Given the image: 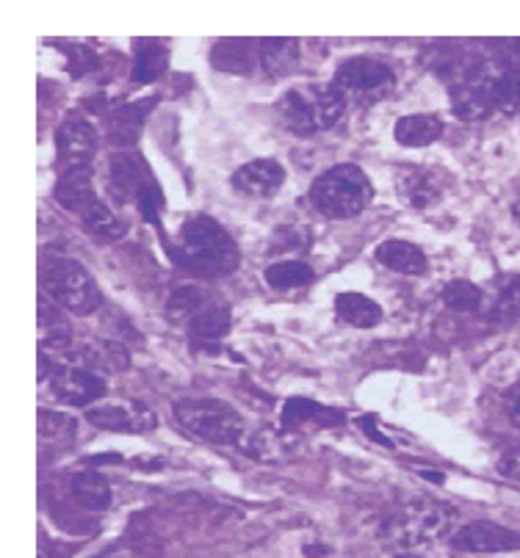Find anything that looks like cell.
<instances>
[{
	"label": "cell",
	"mask_w": 520,
	"mask_h": 558,
	"mask_svg": "<svg viewBox=\"0 0 520 558\" xmlns=\"http://www.w3.org/2000/svg\"><path fill=\"white\" fill-rule=\"evenodd\" d=\"M172 257L197 277H228L239 268L241 255L233 238L225 227L216 225L208 216H194L180 227L174 238Z\"/></svg>",
	"instance_id": "cell-1"
},
{
	"label": "cell",
	"mask_w": 520,
	"mask_h": 558,
	"mask_svg": "<svg viewBox=\"0 0 520 558\" xmlns=\"http://www.w3.org/2000/svg\"><path fill=\"white\" fill-rule=\"evenodd\" d=\"M457 509L449 504H440V500L432 498H415L407 500L404 506H399L396 511H390L383 520V536L385 545L399 547V550H415V547H424L430 542H435L437 536H443L449 531V525L455 523Z\"/></svg>",
	"instance_id": "cell-2"
},
{
	"label": "cell",
	"mask_w": 520,
	"mask_h": 558,
	"mask_svg": "<svg viewBox=\"0 0 520 558\" xmlns=\"http://www.w3.org/2000/svg\"><path fill=\"white\" fill-rule=\"evenodd\" d=\"M347 108L336 84H305L288 89L277 102V117L293 133H318L332 128Z\"/></svg>",
	"instance_id": "cell-3"
},
{
	"label": "cell",
	"mask_w": 520,
	"mask_h": 558,
	"mask_svg": "<svg viewBox=\"0 0 520 558\" xmlns=\"http://www.w3.org/2000/svg\"><path fill=\"white\" fill-rule=\"evenodd\" d=\"M371 199H374V185L368 174L354 163H338L327 169L311 189L313 208L327 219H352L368 208Z\"/></svg>",
	"instance_id": "cell-4"
},
{
	"label": "cell",
	"mask_w": 520,
	"mask_h": 558,
	"mask_svg": "<svg viewBox=\"0 0 520 558\" xmlns=\"http://www.w3.org/2000/svg\"><path fill=\"white\" fill-rule=\"evenodd\" d=\"M174 417L197 440L221 448L246 446V423L239 412L219 398H180Z\"/></svg>",
	"instance_id": "cell-5"
},
{
	"label": "cell",
	"mask_w": 520,
	"mask_h": 558,
	"mask_svg": "<svg viewBox=\"0 0 520 558\" xmlns=\"http://www.w3.org/2000/svg\"><path fill=\"white\" fill-rule=\"evenodd\" d=\"M43 291L72 315H92L102 307V293L84 263L59 257L43 268Z\"/></svg>",
	"instance_id": "cell-6"
},
{
	"label": "cell",
	"mask_w": 520,
	"mask_h": 558,
	"mask_svg": "<svg viewBox=\"0 0 520 558\" xmlns=\"http://www.w3.org/2000/svg\"><path fill=\"white\" fill-rule=\"evenodd\" d=\"M332 84L343 92V97H352L358 102H377L394 92L396 75L385 61L374 56H352L338 64Z\"/></svg>",
	"instance_id": "cell-7"
},
{
	"label": "cell",
	"mask_w": 520,
	"mask_h": 558,
	"mask_svg": "<svg viewBox=\"0 0 520 558\" xmlns=\"http://www.w3.org/2000/svg\"><path fill=\"white\" fill-rule=\"evenodd\" d=\"M97 149L95 128L81 113H70L56 133V172L75 167H92Z\"/></svg>",
	"instance_id": "cell-8"
},
{
	"label": "cell",
	"mask_w": 520,
	"mask_h": 558,
	"mask_svg": "<svg viewBox=\"0 0 520 558\" xmlns=\"http://www.w3.org/2000/svg\"><path fill=\"white\" fill-rule=\"evenodd\" d=\"M451 547L462 553H487V556L515 553L520 550V531L491 523V520H473L451 534Z\"/></svg>",
	"instance_id": "cell-9"
},
{
	"label": "cell",
	"mask_w": 520,
	"mask_h": 558,
	"mask_svg": "<svg viewBox=\"0 0 520 558\" xmlns=\"http://www.w3.org/2000/svg\"><path fill=\"white\" fill-rule=\"evenodd\" d=\"M50 390L61 404L89 407L106 396V381L84 365H59L50 374Z\"/></svg>",
	"instance_id": "cell-10"
},
{
	"label": "cell",
	"mask_w": 520,
	"mask_h": 558,
	"mask_svg": "<svg viewBox=\"0 0 520 558\" xmlns=\"http://www.w3.org/2000/svg\"><path fill=\"white\" fill-rule=\"evenodd\" d=\"M86 421L102 432L120 434H147L158 426V417L144 404L128 401V404H97L86 410Z\"/></svg>",
	"instance_id": "cell-11"
},
{
	"label": "cell",
	"mask_w": 520,
	"mask_h": 558,
	"mask_svg": "<svg viewBox=\"0 0 520 558\" xmlns=\"http://www.w3.org/2000/svg\"><path fill=\"white\" fill-rule=\"evenodd\" d=\"M396 194H399L401 203L415 210L432 208V205L440 203L443 180L426 167H404L396 172Z\"/></svg>",
	"instance_id": "cell-12"
},
{
	"label": "cell",
	"mask_w": 520,
	"mask_h": 558,
	"mask_svg": "<svg viewBox=\"0 0 520 558\" xmlns=\"http://www.w3.org/2000/svg\"><path fill=\"white\" fill-rule=\"evenodd\" d=\"M282 183H286V169L271 158H257V161L244 163L233 174V189L244 196H255V199L275 196L282 189Z\"/></svg>",
	"instance_id": "cell-13"
},
{
	"label": "cell",
	"mask_w": 520,
	"mask_h": 558,
	"mask_svg": "<svg viewBox=\"0 0 520 558\" xmlns=\"http://www.w3.org/2000/svg\"><path fill=\"white\" fill-rule=\"evenodd\" d=\"M56 180V203L70 214L84 216V210L95 203V167H75L61 169Z\"/></svg>",
	"instance_id": "cell-14"
},
{
	"label": "cell",
	"mask_w": 520,
	"mask_h": 558,
	"mask_svg": "<svg viewBox=\"0 0 520 558\" xmlns=\"http://www.w3.org/2000/svg\"><path fill=\"white\" fill-rule=\"evenodd\" d=\"M108 189L117 203H128V199H142V194L153 189V183L144 180V163L138 158L120 153L111 155V161H108Z\"/></svg>",
	"instance_id": "cell-15"
},
{
	"label": "cell",
	"mask_w": 520,
	"mask_h": 558,
	"mask_svg": "<svg viewBox=\"0 0 520 558\" xmlns=\"http://www.w3.org/2000/svg\"><path fill=\"white\" fill-rule=\"evenodd\" d=\"M36 329H39V345L43 351H64L72 345V324L64 315V310L48 296H39L36 304Z\"/></svg>",
	"instance_id": "cell-16"
},
{
	"label": "cell",
	"mask_w": 520,
	"mask_h": 558,
	"mask_svg": "<svg viewBox=\"0 0 520 558\" xmlns=\"http://www.w3.org/2000/svg\"><path fill=\"white\" fill-rule=\"evenodd\" d=\"M230 327H233L230 304L225 302V299L214 296L208 304H205L203 313H199L189 327H185V332L192 335L197 343H219V340L230 332Z\"/></svg>",
	"instance_id": "cell-17"
},
{
	"label": "cell",
	"mask_w": 520,
	"mask_h": 558,
	"mask_svg": "<svg viewBox=\"0 0 520 558\" xmlns=\"http://www.w3.org/2000/svg\"><path fill=\"white\" fill-rule=\"evenodd\" d=\"M341 423H343L341 410L316 404V401H307V398H291V401L286 404V410H282V428H286V432L300 426L329 428V426H341Z\"/></svg>",
	"instance_id": "cell-18"
},
{
	"label": "cell",
	"mask_w": 520,
	"mask_h": 558,
	"mask_svg": "<svg viewBox=\"0 0 520 558\" xmlns=\"http://www.w3.org/2000/svg\"><path fill=\"white\" fill-rule=\"evenodd\" d=\"M81 363L95 374H122L131 368V354L120 340H89L81 349Z\"/></svg>",
	"instance_id": "cell-19"
},
{
	"label": "cell",
	"mask_w": 520,
	"mask_h": 558,
	"mask_svg": "<svg viewBox=\"0 0 520 558\" xmlns=\"http://www.w3.org/2000/svg\"><path fill=\"white\" fill-rule=\"evenodd\" d=\"M377 260L383 263L385 268L396 274H404V277H421L430 268V260H426L424 250L410 241H385V244L377 246Z\"/></svg>",
	"instance_id": "cell-20"
},
{
	"label": "cell",
	"mask_w": 520,
	"mask_h": 558,
	"mask_svg": "<svg viewBox=\"0 0 520 558\" xmlns=\"http://www.w3.org/2000/svg\"><path fill=\"white\" fill-rule=\"evenodd\" d=\"M394 136L401 147H430L443 136V122L435 113H407L396 122Z\"/></svg>",
	"instance_id": "cell-21"
},
{
	"label": "cell",
	"mask_w": 520,
	"mask_h": 558,
	"mask_svg": "<svg viewBox=\"0 0 520 558\" xmlns=\"http://www.w3.org/2000/svg\"><path fill=\"white\" fill-rule=\"evenodd\" d=\"M216 293L205 291V288L199 286H180L174 288L172 293H169L167 299V315H169V322L180 324V327H189V324L197 318L199 313L205 310V304L214 299Z\"/></svg>",
	"instance_id": "cell-22"
},
{
	"label": "cell",
	"mask_w": 520,
	"mask_h": 558,
	"mask_svg": "<svg viewBox=\"0 0 520 558\" xmlns=\"http://www.w3.org/2000/svg\"><path fill=\"white\" fill-rule=\"evenodd\" d=\"M257 61L269 75H288L300 64V43L297 39H261Z\"/></svg>",
	"instance_id": "cell-23"
},
{
	"label": "cell",
	"mask_w": 520,
	"mask_h": 558,
	"mask_svg": "<svg viewBox=\"0 0 520 558\" xmlns=\"http://www.w3.org/2000/svg\"><path fill=\"white\" fill-rule=\"evenodd\" d=\"M255 48H252V43H246V39H225V43H219L214 48L210 61H214V66H219L221 72L250 75V72L255 70V64H261Z\"/></svg>",
	"instance_id": "cell-24"
},
{
	"label": "cell",
	"mask_w": 520,
	"mask_h": 558,
	"mask_svg": "<svg viewBox=\"0 0 520 558\" xmlns=\"http://www.w3.org/2000/svg\"><path fill=\"white\" fill-rule=\"evenodd\" d=\"M336 310H338V315H341L343 322L349 324V327L371 329V327H377V324L383 322V307H379L374 299L363 296V293H354V291L338 293Z\"/></svg>",
	"instance_id": "cell-25"
},
{
	"label": "cell",
	"mask_w": 520,
	"mask_h": 558,
	"mask_svg": "<svg viewBox=\"0 0 520 558\" xmlns=\"http://www.w3.org/2000/svg\"><path fill=\"white\" fill-rule=\"evenodd\" d=\"M70 493L72 498L89 511H106L111 506V487L95 470H81V473L72 475Z\"/></svg>",
	"instance_id": "cell-26"
},
{
	"label": "cell",
	"mask_w": 520,
	"mask_h": 558,
	"mask_svg": "<svg viewBox=\"0 0 520 558\" xmlns=\"http://www.w3.org/2000/svg\"><path fill=\"white\" fill-rule=\"evenodd\" d=\"M153 106H156V100L122 106L114 117L108 119V133H111V138H114L117 144H122V147L136 142L138 133H142L144 128V119H147V113L153 111Z\"/></svg>",
	"instance_id": "cell-27"
},
{
	"label": "cell",
	"mask_w": 520,
	"mask_h": 558,
	"mask_svg": "<svg viewBox=\"0 0 520 558\" xmlns=\"http://www.w3.org/2000/svg\"><path fill=\"white\" fill-rule=\"evenodd\" d=\"M81 221H84L86 232H89L95 241H100V244H114V241H120L128 232L125 221H120V216L108 208V205H102L100 199H95V203L84 210Z\"/></svg>",
	"instance_id": "cell-28"
},
{
	"label": "cell",
	"mask_w": 520,
	"mask_h": 558,
	"mask_svg": "<svg viewBox=\"0 0 520 558\" xmlns=\"http://www.w3.org/2000/svg\"><path fill=\"white\" fill-rule=\"evenodd\" d=\"M169 64V53L161 43L156 39H144L138 43L136 50V64H133V81L136 84H153L158 77L164 75Z\"/></svg>",
	"instance_id": "cell-29"
},
{
	"label": "cell",
	"mask_w": 520,
	"mask_h": 558,
	"mask_svg": "<svg viewBox=\"0 0 520 558\" xmlns=\"http://www.w3.org/2000/svg\"><path fill=\"white\" fill-rule=\"evenodd\" d=\"M264 277L269 282V288H275V291H297L302 286H311L316 274L302 260H280L271 263Z\"/></svg>",
	"instance_id": "cell-30"
},
{
	"label": "cell",
	"mask_w": 520,
	"mask_h": 558,
	"mask_svg": "<svg viewBox=\"0 0 520 558\" xmlns=\"http://www.w3.org/2000/svg\"><path fill=\"white\" fill-rule=\"evenodd\" d=\"M493 106L501 113H520V70L501 64L493 77Z\"/></svg>",
	"instance_id": "cell-31"
},
{
	"label": "cell",
	"mask_w": 520,
	"mask_h": 558,
	"mask_svg": "<svg viewBox=\"0 0 520 558\" xmlns=\"http://www.w3.org/2000/svg\"><path fill=\"white\" fill-rule=\"evenodd\" d=\"M443 304L455 313H479L485 304V293L468 279H455L449 286L443 288Z\"/></svg>",
	"instance_id": "cell-32"
},
{
	"label": "cell",
	"mask_w": 520,
	"mask_h": 558,
	"mask_svg": "<svg viewBox=\"0 0 520 558\" xmlns=\"http://www.w3.org/2000/svg\"><path fill=\"white\" fill-rule=\"evenodd\" d=\"M493 315H498V318H520V274L498 277Z\"/></svg>",
	"instance_id": "cell-33"
},
{
	"label": "cell",
	"mask_w": 520,
	"mask_h": 558,
	"mask_svg": "<svg viewBox=\"0 0 520 558\" xmlns=\"http://www.w3.org/2000/svg\"><path fill=\"white\" fill-rule=\"evenodd\" d=\"M246 446H250V453H255V457L261 459H282L288 457V453H293V437H288V432L282 428V432H261L255 434L252 440H246Z\"/></svg>",
	"instance_id": "cell-34"
},
{
	"label": "cell",
	"mask_w": 520,
	"mask_h": 558,
	"mask_svg": "<svg viewBox=\"0 0 520 558\" xmlns=\"http://www.w3.org/2000/svg\"><path fill=\"white\" fill-rule=\"evenodd\" d=\"M75 432H78V423H75V417L64 415V412L39 410V434H43V440L66 442L75 437Z\"/></svg>",
	"instance_id": "cell-35"
},
{
	"label": "cell",
	"mask_w": 520,
	"mask_h": 558,
	"mask_svg": "<svg viewBox=\"0 0 520 558\" xmlns=\"http://www.w3.org/2000/svg\"><path fill=\"white\" fill-rule=\"evenodd\" d=\"M311 238H307L305 230H293V227H282V230H277L275 235V252H291V250H300V246H305Z\"/></svg>",
	"instance_id": "cell-36"
},
{
	"label": "cell",
	"mask_w": 520,
	"mask_h": 558,
	"mask_svg": "<svg viewBox=\"0 0 520 558\" xmlns=\"http://www.w3.org/2000/svg\"><path fill=\"white\" fill-rule=\"evenodd\" d=\"M498 473L504 478L520 482V448H509V451L501 453V459H498Z\"/></svg>",
	"instance_id": "cell-37"
},
{
	"label": "cell",
	"mask_w": 520,
	"mask_h": 558,
	"mask_svg": "<svg viewBox=\"0 0 520 558\" xmlns=\"http://www.w3.org/2000/svg\"><path fill=\"white\" fill-rule=\"evenodd\" d=\"M504 410H507L512 426L520 428V381H515L507 390V396H504Z\"/></svg>",
	"instance_id": "cell-38"
},
{
	"label": "cell",
	"mask_w": 520,
	"mask_h": 558,
	"mask_svg": "<svg viewBox=\"0 0 520 558\" xmlns=\"http://www.w3.org/2000/svg\"><path fill=\"white\" fill-rule=\"evenodd\" d=\"M394 558H421V556H413V553H399V556H394Z\"/></svg>",
	"instance_id": "cell-39"
},
{
	"label": "cell",
	"mask_w": 520,
	"mask_h": 558,
	"mask_svg": "<svg viewBox=\"0 0 520 558\" xmlns=\"http://www.w3.org/2000/svg\"><path fill=\"white\" fill-rule=\"evenodd\" d=\"M100 558H114V556H100Z\"/></svg>",
	"instance_id": "cell-40"
}]
</instances>
